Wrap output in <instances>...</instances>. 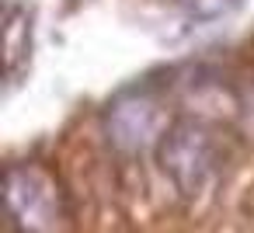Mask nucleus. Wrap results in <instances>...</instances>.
Returning <instances> with one entry per match:
<instances>
[{
    "label": "nucleus",
    "mask_w": 254,
    "mask_h": 233,
    "mask_svg": "<svg viewBox=\"0 0 254 233\" xmlns=\"http://www.w3.org/2000/svg\"><path fill=\"white\" fill-rule=\"evenodd\" d=\"M160 160H164V174H171L178 191L191 198L212 184L216 167H219V150L205 125L178 122L167 129V136L160 143Z\"/></svg>",
    "instance_id": "obj_1"
},
{
    "label": "nucleus",
    "mask_w": 254,
    "mask_h": 233,
    "mask_svg": "<svg viewBox=\"0 0 254 233\" xmlns=\"http://www.w3.org/2000/svg\"><path fill=\"white\" fill-rule=\"evenodd\" d=\"M7 205L14 223L25 233H60L63 209H60V191L49 181L46 171L18 164L7 171Z\"/></svg>",
    "instance_id": "obj_2"
},
{
    "label": "nucleus",
    "mask_w": 254,
    "mask_h": 233,
    "mask_svg": "<svg viewBox=\"0 0 254 233\" xmlns=\"http://www.w3.org/2000/svg\"><path fill=\"white\" fill-rule=\"evenodd\" d=\"M105 129H108V139H112L119 150L139 153V150H146L153 139L167 136V112H164V101L153 98L150 91H129V94H122L119 101L108 105Z\"/></svg>",
    "instance_id": "obj_3"
},
{
    "label": "nucleus",
    "mask_w": 254,
    "mask_h": 233,
    "mask_svg": "<svg viewBox=\"0 0 254 233\" xmlns=\"http://www.w3.org/2000/svg\"><path fill=\"white\" fill-rule=\"evenodd\" d=\"M191 4V11L198 14V18H219V14H226L237 0H188Z\"/></svg>",
    "instance_id": "obj_4"
}]
</instances>
